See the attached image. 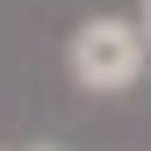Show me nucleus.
<instances>
[{
  "mask_svg": "<svg viewBox=\"0 0 151 151\" xmlns=\"http://www.w3.org/2000/svg\"><path fill=\"white\" fill-rule=\"evenodd\" d=\"M144 65H151V36H144L137 14H86L65 36V79L79 93H93V101L129 93L144 79Z\"/></svg>",
  "mask_w": 151,
  "mask_h": 151,
  "instance_id": "f257e3e1",
  "label": "nucleus"
},
{
  "mask_svg": "<svg viewBox=\"0 0 151 151\" xmlns=\"http://www.w3.org/2000/svg\"><path fill=\"white\" fill-rule=\"evenodd\" d=\"M137 22H144V36H151V0H137Z\"/></svg>",
  "mask_w": 151,
  "mask_h": 151,
  "instance_id": "f03ea898",
  "label": "nucleus"
},
{
  "mask_svg": "<svg viewBox=\"0 0 151 151\" xmlns=\"http://www.w3.org/2000/svg\"><path fill=\"white\" fill-rule=\"evenodd\" d=\"M0 151H58V144H0Z\"/></svg>",
  "mask_w": 151,
  "mask_h": 151,
  "instance_id": "7ed1b4c3",
  "label": "nucleus"
}]
</instances>
